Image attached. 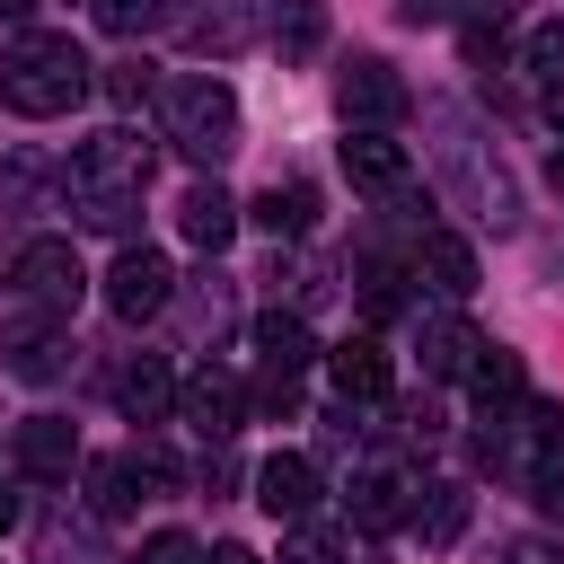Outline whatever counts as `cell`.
I'll list each match as a JSON object with an SVG mask.
<instances>
[{"instance_id": "1", "label": "cell", "mask_w": 564, "mask_h": 564, "mask_svg": "<svg viewBox=\"0 0 564 564\" xmlns=\"http://www.w3.org/2000/svg\"><path fill=\"white\" fill-rule=\"evenodd\" d=\"M88 97V53L70 35H44V26H18L0 44V106L26 115V123H53Z\"/></svg>"}, {"instance_id": "2", "label": "cell", "mask_w": 564, "mask_h": 564, "mask_svg": "<svg viewBox=\"0 0 564 564\" xmlns=\"http://www.w3.org/2000/svg\"><path fill=\"white\" fill-rule=\"evenodd\" d=\"M432 159H441V176H449V194H458V212L467 220H485V229H520V194H511V167L476 141V123L458 115V106H432Z\"/></svg>"}, {"instance_id": "3", "label": "cell", "mask_w": 564, "mask_h": 564, "mask_svg": "<svg viewBox=\"0 0 564 564\" xmlns=\"http://www.w3.org/2000/svg\"><path fill=\"white\" fill-rule=\"evenodd\" d=\"M167 141L185 150V159H203V167H220L229 150H238V88L229 79H212V70H185V79H167Z\"/></svg>"}, {"instance_id": "4", "label": "cell", "mask_w": 564, "mask_h": 564, "mask_svg": "<svg viewBox=\"0 0 564 564\" xmlns=\"http://www.w3.org/2000/svg\"><path fill=\"white\" fill-rule=\"evenodd\" d=\"M9 291H18V308H35V317H70L79 291H88L79 247H70V238H26L18 264H9Z\"/></svg>"}, {"instance_id": "5", "label": "cell", "mask_w": 564, "mask_h": 564, "mask_svg": "<svg viewBox=\"0 0 564 564\" xmlns=\"http://www.w3.org/2000/svg\"><path fill=\"white\" fill-rule=\"evenodd\" d=\"M141 185H150V141H141L132 123H106V132L79 141L70 194H141Z\"/></svg>"}, {"instance_id": "6", "label": "cell", "mask_w": 564, "mask_h": 564, "mask_svg": "<svg viewBox=\"0 0 564 564\" xmlns=\"http://www.w3.org/2000/svg\"><path fill=\"white\" fill-rule=\"evenodd\" d=\"M167 300H176V264H167L159 247H132V238H123V256L106 264V308H115L123 326H141V317H159Z\"/></svg>"}, {"instance_id": "7", "label": "cell", "mask_w": 564, "mask_h": 564, "mask_svg": "<svg viewBox=\"0 0 564 564\" xmlns=\"http://www.w3.org/2000/svg\"><path fill=\"white\" fill-rule=\"evenodd\" d=\"M335 106H344V123H397L405 106H414V88L397 79V62H379V53H352L344 70H335Z\"/></svg>"}, {"instance_id": "8", "label": "cell", "mask_w": 564, "mask_h": 564, "mask_svg": "<svg viewBox=\"0 0 564 564\" xmlns=\"http://www.w3.org/2000/svg\"><path fill=\"white\" fill-rule=\"evenodd\" d=\"M176 414H185L194 441H229V432L247 423V388H238L229 370H194V379L176 388Z\"/></svg>"}, {"instance_id": "9", "label": "cell", "mask_w": 564, "mask_h": 564, "mask_svg": "<svg viewBox=\"0 0 564 564\" xmlns=\"http://www.w3.org/2000/svg\"><path fill=\"white\" fill-rule=\"evenodd\" d=\"M9 458H18V476H35V485H62V476L79 467V432H70L62 414H26V423L9 432Z\"/></svg>"}, {"instance_id": "10", "label": "cell", "mask_w": 564, "mask_h": 564, "mask_svg": "<svg viewBox=\"0 0 564 564\" xmlns=\"http://www.w3.org/2000/svg\"><path fill=\"white\" fill-rule=\"evenodd\" d=\"M0 352H9V379H26V388H44V379L70 370V335H62V317H35V308L9 326Z\"/></svg>"}, {"instance_id": "11", "label": "cell", "mask_w": 564, "mask_h": 564, "mask_svg": "<svg viewBox=\"0 0 564 564\" xmlns=\"http://www.w3.org/2000/svg\"><path fill=\"white\" fill-rule=\"evenodd\" d=\"M317 458H300V449H273L264 467H256V502L273 511V520H308L317 511Z\"/></svg>"}, {"instance_id": "12", "label": "cell", "mask_w": 564, "mask_h": 564, "mask_svg": "<svg viewBox=\"0 0 564 564\" xmlns=\"http://www.w3.org/2000/svg\"><path fill=\"white\" fill-rule=\"evenodd\" d=\"M326 370H335V388H344L352 405H379V397L397 388V361H388L379 335H344V344L326 352Z\"/></svg>"}, {"instance_id": "13", "label": "cell", "mask_w": 564, "mask_h": 564, "mask_svg": "<svg viewBox=\"0 0 564 564\" xmlns=\"http://www.w3.org/2000/svg\"><path fill=\"white\" fill-rule=\"evenodd\" d=\"M344 502H352V529H361V538H388V529H405V511H414V485H405L397 467H361Z\"/></svg>"}, {"instance_id": "14", "label": "cell", "mask_w": 564, "mask_h": 564, "mask_svg": "<svg viewBox=\"0 0 564 564\" xmlns=\"http://www.w3.org/2000/svg\"><path fill=\"white\" fill-rule=\"evenodd\" d=\"M344 176L370 185V194H405V141H388L379 123H352L344 132Z\"/></svg>"}, {"instance_id": "15", "label": "cell", "mask_w": 564, "mask_h": 564, "mask_svg": "<svg viewBox=\"0 0 564 564\" xmlns=\"http://www.w3.org/2000/svg\"><path fill=\"white\" fill-rule=\"evenodd\" d=\"M414 273H423L441 300H467V291H476V247H467L458 229H423V247H414Z\"/></svg>"}, {"instance_id": "16", "label": "cell", "mask_w": 564, "mask_h": 564, "mask_svg": "<svg viewBox=\"0 0 564 564\" xmlns=\"http://www.w3.org/2000/svg\"><path fill=\"white\" fill-rule=\"evenodd\" d=\"M476 326L458 317V308H441V317H423V335H414V352H423V379H467V361H476Z\"/></svg>"}, {"instance_id": "17", "label": "cell", "mask_w": 564, "mask_h": 564, "mask_svg": "<svg viewBox=\"0 0 564 564\" xmlns=\"http://www.w3.org/2000/svg\"><path fill=\"white\" fill-rule=\"evenodd\" d=\"M115 405H123L132 423H159V414L176 405V370H167L159 352H132V361L115 370Z\"/></svg>"}, {"instance_id": "18", "label": "cell", "mask_w": 564, "mask_h": 564, "mask_svg": "<svg viewBox=\"0 0 564 564\" xmlns=\"http://www.w3.org/2000/svg\"><path fill=\"white\" fill-rule=\"evenodd\" d=\"M238 220H247V203H229L220 185H194V194L176 203V229H185V238H194L203 256H220V247L238 238Z\"/></svg>"}, {"instance_id": "19", "label": "cell", "mask_w": 564, "mask_h": 564, "mask_svg": "<svg viewBox=\"0 0 564 564\" xmlns=\"http://www.w3.org/2000/svg\"><path fill=\"white\" fill-rule=\"evenodd\" d=\"M247 220H256L264 238H308V229H317V185H300V176H291V185H264V194L247 203Z\"/></svg>"}, {"instance_id": "20", "label": "cell", "mask_w": 564, "mask_h": 564, "mask_svg": "<svg viewBox=\"0 0 564 564\" xmlns=\"http://www.w3.org/2000/svg\"><path fill=\"white\" fill-rule=\"evenodd\" d=\"M256 352H264L273 370H308V361H317V335H308L300 308H264V317H256Z\"/></svg>"}, {"instance_id": "21", "label": "cell", "mask_w": 564, "mask_h": 564, "mask_svg": "<svg viewBox=\"0 0 564 564\" xmlns=\"http://www.w3.org/2000/svg\"><path fill=\"white\" fill-rule=\"evenodd\" d=\"M467 388H476V397H485V414H494V405H520V397H529V370H520V352H511V344H476Z\"/></svg>"}, {"instance_id": "22", "label": "cell", "mask_w": 564, "mask_h": 564, "mask_svg": "<svg viewBox=\"0 0 564 564\" xmlns=\"http://www.w3.org/2000/svg\"><path fill=\"white\" fill-rule=\"evenodd\" d=\"M405 529H423V546H449L467 529V485H423L414 511H405Z\"/></svg>"}, {"instance_id": "23", "label": "cell", "mask_w": 564, "mask_h": 564, "mask_svg": "<svg viewBox=\"0 0 564 564\" xmlns=\"http://www.w3.org/2000/svg\"><path fill=\"white\" fill-rule=\"evenodd\" d=\"M326 44V9L317 0H273V53L282 62H308Z\"/></svg>"}, {"instance_id": "24", "label": "cell", "mask_w": 564, "mask_h": 564, "mask_svg": "<svg viewBox=\"0 0 564 564\" xmlns=\"http://www.w3.org/2000/svg\"><path fill=\"white\" fill-rule=\"evenodd\" d=\"M529 79H538V106L564 123V18H546V26L529 35Z\"/></svg>"}, {"instance_id": "25", "label": "cell", "mask_w": 564, "mask_h": 564, "mask_svg": "<svg viewBox=\"0 0 564 564\" xmlns=\"http://www.w3.org/2000/svg\"><path fill=\"white\" fill-rule=\"evenodd\" d=\"M44 203H53V159L18 150V159L0 167V212H44Z\"/></svg>"}, {"instance_id": "26", "label": "cell", "mask_w": 564, "mask_h": 564, "mask_svg": "<svg viewBox=\"0 0 564 564\" xmlns=\"http://www.w3.org/2000/svg\"><path fill=\"white\" fill-rule=\"evenodd\" d=\"M132 476H141L132 458H88V511L97 520H123L132 511Z\"/></svg>"}, {"instance_id": "27", "label": "cell", "mask_w": 564, "mask_h": 564, "mask_svg": "<svg viewBox=\"0 0 564 564\" xmlns=\"http://www.w3.org/2000/svg\"><path fill=\"white\" fill-rule=\"evenodd\" d=\"M132 212H141V194H79V229H97V238H132Z\"/></svg>"}, {"instance_id": "28", "label": "cell", "mask_w": 564, "mask_h": 564, "mask_svg": "<svg viewBox=\"0 0 564 564\" xmlns=\"http://www.w3.org/2000/svg\"><path fill=\"white\" fill-rule=\"evenodd\" d=\"M282 564H344V529L291 520V538H282Z\"/></svg>"}, {"instance_id": "29", "label": "cell", "mask_w": 564, "mask_h": 564, "mask_svg": "<svg viewBox=\"0 0 564 564\" xmlns=\"http://www.w3.org/2000/svg\"><path fill=\"white\" fill-rule=\"evenodd\" d=\"M529 502H538L546 520H564V449H546V458L529 467Z\"/></svg>"}, {"instance_id": "30", "label": "cell", "mask_w": 564, "mask_h": 564, "mask_svg": "<svg viewBox=\"0 0 564 564\" xmlns=\"http://www.w3.org/2000/svg\"><path fill=\"white\" fill-rule=\"evenodd\" d=\"M397 282H405L397 264H361V300H370V317H397V308H405V291H397Z\"/></svg>"}, {"instance_id": "31", "label": "cell", "mask_w": 564, "mask_h": 564, "mask_svg": "<svg viewBox=\"0 0 564 564\" xmlns=\"http://www.w3.org/2000/svg\"><path fill=\"white\" fill-rule=\"evenodd\" d=\"M256 405H264V414H300V370H273V361H264V379H256Z\"/></svg>"}, {"instance_id": "32", "label": "cell", "mask_w": 564, "mask_h": 564, "mask_svg": "<svg viewBox=\"0 0 564 564\" xmlns=\"http://www.w3.org/2000/svg\"><path fill=\"white\" fill-rule=\"evenodd\" d=\"M106 97H115V106H141V97H150V62H115V70H106Z\"/></svg>"}, {"instance_id": "33", "label": "cell", "mask_w": 564, "mask_h": 564, "mask_svg": "<svg viewBox=\"0 0 564 564\" xmlns=\"http://www.w3.org/2000/svg\"><path fill=\"white\" fill-rule=\"evenodd\" d=\"M141 564H203V546H194L185 529H159V538L141 546Z\"/></svg>"}, {"instance_id": "34", "label": "cell", "mask_w": 564, "mask_h": 564, "mask_svg": "<svg viewBox=\"0 0 564 564\" xmlns=\"http://www.w3.org/2000/svg\"><path fill=\"white\" fill-rule=\"evenodd\" d=\"M397 18H405V26H458L467 0H397Z\"/></svg>"}, {"instance_id": "35", "label": "cell", "mask_w": 564, "mask_h": 564, "mask_svg": "<svg viewBox=\"0 0 564 564\" xmlns=\"http://www.w3.org/2000/svg\"><path fill=\"white\" fill-rule=\"evenodd\" d=\"M35 564H106V555H97L88 538H70V529H53V538L35 546Z\"/></svg>"}, {"instance_id": "36", "label": "cell", "mask_w": 564, "mask_h": 564, "mask_svg": "<svg viewBox=\"0 0 564 564\" xmlns=\"http://www.w3.org/2000/svg\"><path fill=\"white\" fill-rule=\"evenodd\" d=\"M502 53V9L494 18H467V62H494Z\"/></svg>"}, {"instance_id": "37", "label": "cell", "mask_w": 564, "mask_h": 564, "mask_svg": "<svg viewBox=\"0 0 564 564\" xmlns=\"http://www.w3.org/2000/svg\"><path fill=\"white\" fill-rule=\"evenodd\" d=\"M220 317H229V291L212 273V291H194V335H220Z\"/></svg>"}, {"instance_id": "38", "label": "cell", "mask_w": 564, "mask_h": 564, "mask_svg": "<svg viewBox=\"0 0 564 564\" xmlns=\"http://www.w3.org/2000/svg\"><path fill=\"white\" fill-rule=\"evenodd\" d=\"M502 564H564V546H546V538H502Z\"/></svg>"}, {"instance_id": "39", "label": "cell", "mask_w": 564, "mask_h": 564, "mask_svg": "<svg viewBox=\"0 0 564 564\" xmlns=\"http://www.w3.org/2000/svg\"><path fill=\"white\" fill-rule=\"evenodd\" d=\"M88 9H97L106 26H141V18H150V0H88Z\"/></svg>"}, {"instance_id": "40", "label": "cell", "mask_w": 564, "mask_h": 564, "mask_svg": "<svg viewBox=\"0 0 564 564\" xmlns=\"http://www.w3.org/2000/svg\"><path fill=\"white\" fill-rule=\"evenodd\" d=\"M203 564H264V555H256V546H212Z\"/></svg>"}, {"instance_id": "41", "label": "cell", "mask_w": 564, "mask_h": 564, "mask_svg": "<svg viewBox=\"0 0 564 564\" xmlns=\"http://www.w3.org/2000/svg\"><path fill=\"white\" fill-rule=\"evenodd\" d=\"M0 18H9V26H26V18H35V0H0Z\"/></svg>"}, {"instance_id": "42", "label": "cell", "mask_w": 564, "mask_h": 564, "mask_svg": "<svg viewBox=\"0 0 564 564\" xmlns=\"http://www.w3.org/2000/svg\"><path fill=\"white\" fill-rule=\"evenodd\" d=\"M0 529H18V494L9 485H0Z\"/></svg>"}, {"instance_id": "43", "label": "cell", "mask_w": 564, "mask_h": 564, "mask_svg": "<svg viewBox=\"0 0 564 564\" xmlns=\"http://www.w3.org/2000/svg\"><path fill=\"white\" fill-rule=\"evenodd\" d=\"M546 176H555V194H564V141H555V159H546Z\"/></svg>"}]
</instances>
